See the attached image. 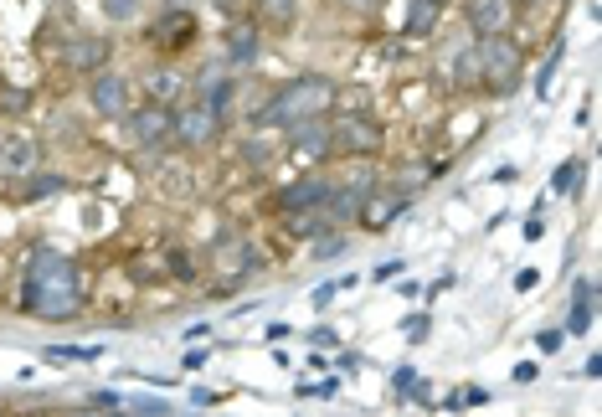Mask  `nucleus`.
<instances>
[{"label":"nucleus","mask_w":602,"mask_h":417,"mask_svg":"<svg viewBox=\"0 0 602 417\" xmlns=\"http://www.w3.org/2000/svg\"><path fill=\"white\" fill-rule=\"evenodd\" d=\"M546 227H541V217H525V242H536Z\"/></svg>","instance_id":"de8ad7c7"},{"label":"nucleus","mask_w":602,"mask_h":417,"mask_svg":"<svg viewBox=\"0 0 602 417\" xmlns=\"http://www.w3.org/2000/svg\"><path fill=\"white\" fill-rule=\"evenodd\" d=\"M592 315H597V284L582 273L572 284V315H566V335H587L592 330Z\"/></svg>","instance_id":"a211bd4d"},{"label":"nucleus","mask_w":602,"mask_h":417,"mask_svg":"<svg viewBox=\"0 0 602 417\" xmlns=\"http://www.w3.org/2000/svg\"><path fill=\"white\" fill-rule=\"evenodd\" d=\"M345 248H350V232L345 227H330V232H320L309 242V253L320 258V263H335V258H345Z\"/></svg>","instance_id":"b1692460"},{"label":"nucleus","mask_w":602,"mask_h":417,"mask_svg":"<svg viewBox=\"0 0 602 417\" xmlns=\"http://www.w3.org/2000/svg\"><path fill=\"white\" fill-rule=\"evenodd\" d=\"M62 191H67V176H57V170H31L21 181V201H47V196H62Z\"/></svg>","instance_id":"aec40b11"},{"label":"nucleus","mask_w":602,"mask_h":417,"mask_svg":"<svg viewBox=\"0 0 602 417\" xmlns=\"http://www.w3.org/2000/svg\"><path fill=\"white\" fill-rule=\"evenodd\" d=\"M510 376L520 381V387H530V381H536V376H541V366H536V361H520V366H515Z\"/></svg>","instance_id":"a19ab883"},{"label":"nucleus","mask_w":602,"mask_h":417,"mask_svg":"<svg viewBox=\"0 0 602 417\" xmlns=\"http://www.w3.org/2000/svg\"><path fill=\"white\" fill-rule=\"evenodd\" d=\"M42 356L57 366H73V361H98V345H47Z\"/></svg>","instance_id":"a878e982"},{"label":"nucleus","mask_w":602,"mask_h":417,"mask_svg":"<svg viewBox=\"0 0 602 417\" xmlns=\"http://www.w3.org/2000/svg\"><path fill=\"white\" fill-rule=\"evenodd\" d=\"M145 42H150L160 57H181V52H191V47L201 42V21H196V11H186V6H170V11H160V16L145 26Z\"/></svg>","instance_id":"39448f33"},{"label":"nucleus","mask_w":602,"mask_h":417,"mask_svg":"<svg viewBox=\"0 0 602 417\" xmlns=\"http://www.w3.org/2000/svg\"><path fill=\"white\" fill-rule=\"evenodd\" d=\"M114 62V42L109 37H93V31H73L67 37V47H62V67L67 73H98V67H109Z\"/></svg>","instance_id":"ddd939ff"},{"label":"nucleus","mask_w":602,"mask_h":417,"mask_svg":"<svg viewBox=\"0 0 602 417\" xmlns=\"http://www.w3.org/2000/svg\"><path fill=\"white\" fill-rule=\"evenodd\" d=\"M124 124H129V139H134V150H145V155H160L165 145H170V129H175V109L170 103H139V109H129L124 114Z\"/></svg>","instance_id":"6e6552de"},{"label":"nucleus","mask_w":602,"mask_h":417,"mask_svg":"<svg viewBox=\"0 0 602 417\" xmlns=\"http://www.w3.org/2000/svg\"><path fill=\"white\" fill-rule=\"evenodd\" d=\"M88 103L98 119H124L134 109V83L124 73H114V67H98L88 78Z\"/></svg>","instance_id":"1a4fd4ad"},{"label":"nucleus","mask_w":602,"mask_h":417,"mask_svg":"<svg viewBox=\"0 0 602 417\" xmlns=\"http://www.w3.org/2000/svg\"><path fill=\"white\" fill-rule=\"evenodd\" d=\"M211 268H217L222 289H227V284H242V278H253V273L263 268V253H258L247 237H222L217 248H211Z\"/></svg>","instance_id":"f8f14e48"},{"label":"nucleus","mask_w":602,"mask_h":417,"mask_svg":"<svg viewBox=\"0 0 602 417\" xmlns=\"http://www.w3.org/2000/svg\"><path fill=\"white\" fill-rule=\"evenodd\" d=\"M536 284H541V273H536V268H520V273H515V294H530Z\"/></svg>","instance_id":"ea45409f"},{"label":"nucleus","mask_w":602,"mask_h":417,"mask_svg":"<svg viewBox=\"0 0 602 417\" xmlns=\"http://www.w3.org/2000/svg\"><path fill=\"white\" fill-rule=\"evenodd\" d=\"M299 397H320V402L340 397V376H325V381H299Z\"/></svg>","instance_id":"7c9ffc66"},{"label":"nucleus","mask_w":602,"mask_h":417,"mask_svg":"<svg viewBox=\"0 0 602 417\" xmlns=\"http://www.w3.org/2000/svg\"><path fill=\"white\" fill-rule=\"evenodd\" d=\"M299 0H253V21L258 26H294Z\"/></svg>","instance_id":"5701e85b"},{"label":"nucleus","mask_w":602,"mask_h":417,"mask_svg":"<svg viewBox=\"0 0 602 417\" xmlns=\"http://www.w3.org/2000/svg\"><path fill=\"white\" fill-rule=\"evenodd\" d=\"M283 222H289V232H294V237H320V232H330L325 206H314V212H294V217H283Z\"/></svg>","instance_id":"393cba45"},{"label":"nucleus","mask_w":602,"mask_h":417,"mask_svg":"<svg viewBox=\"0 0 602 417\" xmlns=\"http://www.w3.org/2000/svg\"><path fill=\"white\" fill-rule=\"evenodd\" d=\"M88 407H98V412H119V407H124V397H119V392H93V397H88Z\"/></svg>","instance_id":"c9c22d12"},{"label":"nucleus","mask_w":602,"mask_h":417,"mask_svg":"<svg viewBox=\"0 0 602 417\" xmlns=\"http://www.w3.org/2000/svg\"><path fill=\"white\" fill-rule=\"evenodd\" d=\"M335 6L350 16H371V11H381V0H335Z\"/></svg>","instance_id":"4c0bfd02"},{"label":"nucleus","mask_w":602,"mask_h":417,"mask_svg":"<svg viewBox=\"0 0 602 417\" xmlns=\"http://www.w3.org/2000/svg\"><path fill=\"white\" fill-rule=\"evenodd\" d=\"M42 134H31V129H21V124H11V129H0V181H26L31 170H42Z\"/></svg>","instance_id":"423d86ee"},{"label":"nucleus","mask_w":602,"mask_h":417,"mask_svg":"<svg viewBox=\"0 0 602 417\" xmlns=\"http://www.w3.org/2000/svg\"><path fill=\"white\" fill-rule=\"evenodd\" d=\"M361 361H366V356H361V351H340V361H335V366H340V371H356V366H361Z\"/></svg>","instance_id":"a18cd8bd"},{"label":"nucleus","mask_w":602,"mask_h":417,"mask_svg":"<svg viewBox=\"0 0 602 417\" xmlns=\"http://www.w3.org/2000/svg\"><path fill=\"white\" fill-rule=\"evenodd\" d=\"M433 181V165H407V170H397V176L392 181H386V186H397V191H422V186H428Z\"/></svg>","instance_id":"bb28decb"},{"label":"nucleus","mask_w":602,"mask_h":417,"mask_svg":"<svg viewBox=\"0 0 602 417\" xmlns=\"http://www.w3.org/2000/svg\"><path fill=\"white\" fill-rule=\"evenodd\" d=\"M263 335H268V340H273V345H278V340H289V335H294V330H289V325H283V320H273V325H268V330H263Z\"/></svg>","instance_id":"49530a36"},{"label":"nucleus","mask_w":602,"mask_h":417,"mask_svg":"<svg viewBox=\"0 0 602 417\" xmlns=\"http://www.w3.org/2000/svg\"><path fill=\"white\" fill-rule=\"evenodd\" d=\"M330 176H320V170H309V176H299V181H289V186H278L273 196H268V206L278 217H294V212H314V206H325L330 201Z\"/></svg>","instance_id":"9d476101"},{"label":"nucleus","mask_w":602,"mask_h":417,"mask_svg":"<svg viewBox=\"0 0 602 417\" xmlns=\"http://www.w3.org/2000/svg\"><path fill=\"white\" fill-rule=\"evenodd\" d=\"M484 402H489V392H484V387H464V392H448V397H443V407H448V412H464V407H484Z\"/></svg>","instance_id":"c756f323"},{"label":"nucleus","mask_w":602,"mask_h":417,"mask_svg":"<svg viewBox=\"0 0 602 417\" xmlns=\"http://www.w3.org/2000/svg\"><path fill=\"white\" fill-rule=\"evenodd\" d=\"M407 206H412L407 191H397V186H376V191L361 201V217H356V222H361L366 232H386V227H392V222L407 212Z\"/></svg>","instance_id":"4468645a"},{"label":"nucleus","mask_w":602,"mask_h":417,"mask_svg":"<svg viewBox=\"0 0 602 417\" xmlns=\"http://www.w3.org/2000/svg\"><path fill=\"white\" fill-rule=\"evenodd\" d=\"M278 150H283V134L278 129H247L242 134V145H237V155L247 160V165H253V170H263V165H273L278 160Z\"/></svg>","instance_id":"f3484780"},{"label":"nucleus","mask_w":602,"mask_h":417,"mask_svg":"<svg viewBox=\"0 0 602 417\" xmlns=\"http://www.w3.org/2000/svg\"><path fill=\"white\" fill-rule=\"evenodd\" d=\"M536 345H541V356H556L561 345H566V330H556V325H551V330H541V335H536Z\"/></svg>","instance_id":"72a5a7b5"},{"label":"nucleus","mask_w":602,"mask_h":417,"mask_svg":"<svg viewBox=\"0 0 602 417\" xmlns=\"http://www.w3.org/2000/svg\"><path fill=\"white\" fill-rule=\"evenodd\" d=\"M464 26L469 37H500L515 26V6L510 0H464Z\"/></svg>","instance_id":"dca6fc26"},{"label":"nucleus","mask_w":602,"mask_h":417,"mask_svg":"<svg viewBox=\"0 0 602 417\" xmlns=\"http://www.w3.org/2000/svg\"><path fill=\"white\" fill-rule=\"evenodd\" d=\"M191 402L196 407H217V392H211V387H191Z\"/></svg>","instance_id":"c03bdc74"},{"label":"nucleus","mask_w":602,"mask_h":417,"mask_svg":"<svg viewBox=\"0 0 602 417\" xmlns=\"http://www.w3.org/2000/svg\"><path fill=\"white\" fill-rule=\"evenodd\" d=\"M21 309L42 325H73L88 309V284L78 258L52 248V242H37L21 268Z\"/></svg>","instance_id":"f257e3e1"},{"label":"nucleus","mask_w":602,"mask_h":417,"mask_svg":"<svg viewBox=\"0 0 602 417\" xmlns=\"http://www.w3.org/2000/svg\"><path fill=\"white\" fill-rule=\"evenodd\" d=\"M561 57H566V42H556V47H551V57L541 62V73H536V98H546V93H551V78H556Z\"/></svg>","instance_id":"c85d7f7f"},{"label":"nucleus","mask_w":602,"mask_h":417,"mask_svg":"<svg viewBox=\"0 0 602 417\" xmlns=\"http://www.w3.org/2000/svg\"><path fill=\"white\" fill-rule=\"evenodd\" d=\"M222 57H227V67L247 73V67L263 57V26L258 21H232L227 37H222Z\"/></svg>","instance_id":"2eb2a0df"},{"label":"nucleus","mask_w":602,"mask_h":417,"mask_svg":"<svg viewBox=\"0 0 602 417\" xmlns=\"http://www.w3.org/2000/svg\"><path fill=\"white\" fill-rule=\"evenodd\" d=\"M474 62H479V88L494 98H510L525 83V47L500 31V37H474Z\"/></svg>","instance_id":"7ed1b4c3"},{"label":"nucleus","mask_w":602,"mask_h":417,"mask_svg":"<svg viewBox=\"0 0 602 417\" xmlns=\"http://www.w3.org/2000/svg\"><path fill=\"white\" fill-rule=\"evenodd\" d=\"M103 11H109L114 21H134V11H139V0H103Z\"/></svg>","instance_id":"f704fd0d"},{"label":"nucleus","mask_w":602,"mask_h":417,"mask_svg":"<svg viewBox=\"0 0 602 417\" xmlns=\"http://www.w3.org/2000/svg\"><path fill=\"white\" fill-rule=\"evenodd\" d=\"M335 103H340V83L325 78V73H299L289 83H278L268 98H263V109L253 114L258 129H289V124H304V119H325L335 114Z\"/></svg>","instance_id":"f03ea898"},{"label":"nucleus","mask_w":602,"mask_h":417,"mask_svg":"<svg viewBox=\"0 0 602 417\" xmlns=\"http://www.w3.org/2000/svg\"><path fill=\"white\" fill-rule=\"evenodd\" d=\"M283 150H289L294 160H309V165L335 160V145H330V114H325V119L289 124V129H283Z\"/></svg>","instance_id":"9b49d317"},{"label":"nucleus","mask_w":602,"mask_h":417,"mask_svg":"<svg viewBox=\"0 0 602 417\" xmlns=\"http://www.w3.org/2000/svg\"><path fill=\"white\" fill-rule=\"evenodd\" d=\"M165 268L181 278V284H196V258H191V248H170V253H165Z\"/></svg>","instance_id":"cd10ccee"},{"label":"nucleus","mask_w":602,"mask_h":417,"mask_svg":"<svg viewBox=\"0 0 602 417\" xmlns=\"http://www.w3.org/2000/svg\"><path fill=\"white\" fill-rule=\"evenodd\" d=\"M124 407H134V412H155V417L170 412V402H160V397H134V402H124Z\"/></svg>","instance_id":"e433bc0d"},{"label":"nucleus","mask_w":602,"mask_h":417,"mask_svg":"<svg viewBox=\"0 0 602 417\" xmlns=\"http://www.w3.org/2000/svg\"><path fill=\"white\" fill-rule=\"evenodd\" d=\"M330 145L340 160H376L386 150V129L371 114H340L330 119Z\"/></svg>","instance_id":"20e7f679"},{"label":"nucleus","mask_w":602,"mask_h":417,"mask_svg":"<svg viewBox=\"0 0 602 417\" xmlns=\"http://www.w3.org/2000/svg\"><path fill=\"white\" fill-rule=\"evenodd\" d=\"M402 335H407V340H428V315H407Z\"/></svg>","instance_id":"58836bf2"},{"label":"nucleus","mask_w":602,"mask_h":417,"mask_svg":"<svg viewBox=\"0 0 602 417\" xmlns=\"http://www.w3.org/2000/svg\"><path fill=\"white\" fill-rule=\"evenodd\" d=\"M335 294H340V278H335V284H320V289H314L309 299H314V309H325V304H330Z\"/></svg>","instance_id":"79ce46f5"},{"label":"nucleus","mask_w":602,"mask_h":417,"mask_svg":"<svg viewBox=\"0 0 602 417\" xmlns=\"http://www.w3.org/2000/svg\"><path fill=\"white\" fill-rule=\"evenodd\" d=\"M206 335H211V325H206V320H196V325L186 330V340H206Z\"/></svg>","instance_id":"09e8293b"},{"label":"nucleus","mask_w":602,"mask_h":417,"mask_svg":"<svg viewBox=\"0 0 602 417\" xmlns=\"http://www.w3.org/2000/svg\"><path fill=\"white\" fill-rule=\"evenodd\" d=\"M206 361H211V356H206V351H201V345L191 340V351H186V361H181V366H186V371H201Z\"/></svg>","instance_id":"37998d69"},{"label":"nucleus","mask_w":602,"mask_h":417,"mask_svg":"<svg viewBox=\"0 0 602 417\" xmlns=\"http://www.w3.org/2000/svg\"><path fill=\"white\" fill-rule=\"evenodd\" d=\"M582 176H587V160H582V155L561 160V165L551 170V196H577V191H582Z\"/></svg>","instance_id":"412c9836"},{"label":"nucleus","mask_w":602,"mask_h":417,"mask_svg":"<svg viewBox=\"0 0 602 417\" xmlns=\"http://www.w3.org/2000/svg\"><path fill=\"white\" fill-rule=\"evenodd\" d=\"M222 129H227V119L222 114H211L206 103L196 98V103H186V109H175V129H170V145H181V150H211L222 139Z\"/></svg>","instance_id":"0eeeda50"},{"label":"nucleus","mask_w":602,"mask_h":417,"mask_svg":"<svg viewBox=\"0 0 602 417\" xmlns=\"http://www.w3.org/2000/svg\"><path fill=\"white\" fill-rule=\"evenodd\" d=\"M417 381H422L417 366H397V371H392V392H397V397H412V392H417Z\"/></svg>","instance_id":"2f4dec72"},{"label":"nucleus","mask_w":602,"mask_h":417,"mask_svg":"<svg viewBox=\"0 0 602 417\" xmlns=\"http://www.w3.org/2000/svg\"><path fill=\"white\" fill-rule=\"evenodd\" d=\"M438 16H443L438 0H412V11L402 21V37H428V31L438 26Z\"/></svg>","instance_id":"4be33fe9"},{"label":"nucleus","mask_w":602,"mask_h":417,"mask_svg":"<svg viewBox=\"0 0 602 417\" xmlns=\"http://www.w3.org/2000/svg\"><path fill=\"white\" fill-rule=\"evenodd\" d=\"M186 88H191L186 73H175V67H150V78H145V93L155 103H170V109H175V98H181Z\"/></svg>","instance_id":"6ab92c4d"},{"label":"nucleus","mask_w":602,"mask_h":417,"mask_svg":"<svg viewBox=\"0 0 602 417\" xmlns=\"http://www.w3.org/2000/svg\"><path fill=\"white\" fill-rule=\"evenodd\" d=\"M304 340H309V345H314V351H335V345H340V335H335V330H330V325H314V330H309V335H304Z\"/></svg>","instance_id":"473e14b6"}]
</instances>
